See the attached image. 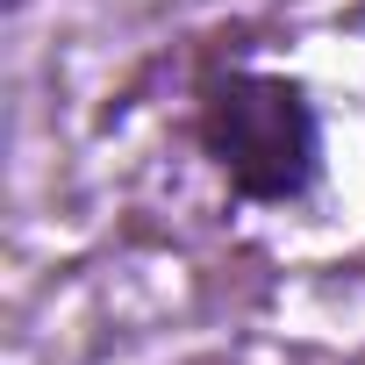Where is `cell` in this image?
<instances>
[{
    "mask_svg": "<svg viewBox=\"0 0 365 365\" xmlns=\"http://www.w3.org/2000/svg\"><path fill=\"white\" fill-rule=\"evenodd\" d=\"M194 143L244 208H301L322 187V115L294 72L251 58H201Z\"/></svg>",
    "mask_w": 365,
    "mask_h": 365,
    "instance_id": "obj_1",
    "label": "cell"
}]
</instances>
